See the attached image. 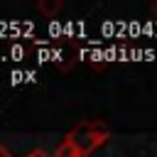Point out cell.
<instances>
[{
	"label": "cell",
	"instance_id": "6da1fadb",
	"mask_svg": "<svg viewBox=\"0 0 157 157\" xmlns=\"http://www.w3.org/2000/svg\"><path fill=\"white\" fill-rule=\"evenodd\" d=\"M105 140H108V128L105 125H98V123H81L74 130H69V135H66V142L74 145L76 152L83 155V157H88Z\"/></svg>",
	"mask_w": 157,
	"mask_h": 157
},
{
	"label": "cell",
	"instance_id": "7a4b0ae2",
	"mask_svg": "<svg viewBox=\"0 0 157 157\" xmlns=\"http://www.w3.org/2000/svg\"><path fill=\"white\" fill-rule=\"evenodd\" d=\"M61 0H39L37 2V10L44 15V17H49V20H54L59 12H61Z\"/></svg>",
	"mask_w": 157,
	"mask_h": 157
},
{
	"label": "cell",
	"instance_id": "3957f363",
	"mask_svg": "<svg viewBox=\"0 0 157 157\" xmlns=\"http://www.w3.org/2000/svg\"><path fill=\"white\" fill-rule=\"evenodd\" d=\"M56 157H78V152H76V147L74 145H69L66 140L56 147Z\"/></svg>",
	"mask_w": 157,
	"mask_h": 157
},
{
	"label": "cell",
	"instance_id": "277c9868",
	"mask_svg": "<svg viewBox=\"0 0 157 157\" xmlns=\"http://www.w3.org/2000/svg\"><path fill=\"white\" fill-rule=\"evenodd\" d=\"M137 34H142V25L137 20H130L128 22V39H135Z\"/></svg>",
	"mask_w": 157,
	"mask_h": 157
},
{
	"label": "cell",
	"instance_id": "5b68a950",
	"mask_svg": "<svg viewBox=\"0 0 157 157\" xmlns=\"http://www.w3.org/2000/svg\"><path fill=\"white\" fill-rule=\"evenodd\" d=\"M49 37H59V34H64V25L61 22H56V20H49Z\"/></svg>",
	"mask_w": 157,
	"mask_h": 157
},
{
	"label": "cell",
	"instance_id": "8992f818",
	"mask_svg": "<svg viewBox=\"0 0 157 157\" xmlns=\"http://www.w3.org/2000/svg\"><path fill=\"white\" fill-rule=\"evenodd\" d=\"M10 59H12V61H22V59H25V49H22L20 44H12V47H10Z\"/></svg>",
	"mask_w": 157,
	"mask_h": 157
},
{
	"label": "cell",
	"instance_id": "52a82bcc",
	"mask_svg": "<svg viewBox=\"0 0 157 157\" xmlns=\"http://www.w3.org/2000/svg\"><path fill=\"white\" fill-rule=\"evenodd\" d=\"M101 32H103L105 37H110V34H115V32H118V27H115V22H113V20H105V22L101 25Z\"/></svg>",
	"mask_w": 157,
	"mask_h": 157
},
{
	"label": "cell",
	"instance_id": "ba28073f",
	"mask_svg": "<svg viewBox=\"0 0 157 157\" xmlns=\"http://www.w3.org/2000/svg\"><path fill=\"white\" fill-rule=\"evenodd\" d=\"M37 61H39V64H44V61H52V52H49L47 47H42V49L37 52Z\"/></svg>",
	"mask_w": 157,
	"mask_h": 157
},
{
	"label": "cell",
	"instance_id": "9c48e42d",
	"mask_svg": "<svg viewBox=\"0 0 157 157\" xmlns=\"http://www.w3.org/2000/svg\"><path fill=\"white\" fill-rule=\"evenodd\" d=\"M22 81H25V71L15 69V71L10 74V83H12V86H17V83H22Z\"/></svg>",
	"mask_w": 157,
	"mask_h": 157
},
{
	"label": "cell",
	"instance_id": "30bf717a",
	"mask_svg": "<svg viewBox=\"0 0 157 157\" xmlns=\"http://www.w3.org/2000/svg\"><path fill=\"white\" fill-rule=\"evenodd\" d=\"M91 59H93V61H103V59H108V54H105L103 49H93V52H91Z\"/></svg>",
	"mask_w": 157,
	"mask_h": 157
},
{
	"label": "cell",
	"instance_id": "8fae6325",
	"mask_svg": "<svg viewBox=\"0 0 157 157\" xmlns=\"http://www.w3.org/2000/svg\"><path fill=\"white\" fill-rule=\"evenodd\" d=\"M74 29H76V22H66V25H64V34H69V37H71V34H74Z\"/></svg>",
	"mask_w": 157,
	"mask_h": 157
},
{
	"label": "cell",
	"instance_id": "7c38bea8",
	"mask_svg": "<svg viewBox=\"0 0 157 157\" xmlns=\"http://www.w3.org/2000/svg\"><path fill=\"white\" fill-rule=\"evenodd\" d=\"M25 81L34 83V81H37V74H34V71H25Z\"/></svg>",
	"mask_w": 157,
	"mask_h": 157
},
{
	"label": "cell",
	"instance_id": "4fadbf2b",
	"mask_svg": "<svg viewBox=\"0 0 157 157\" xmlns=\"http://www.w3.org/2000/svg\"><path fill=\"white\" fill-rule=\"evenodd\" d=\"M27 157H47V152H42V150H32Z\"/></svg>",
	"mask_w": 157,
	"mask_h": 157
},
{
	"label": "cell",
	"instance_id": "5bb4252c",
	"mask_svg": "<svg viewBox=\"0 0 157 157\" xmlns=\"http://www.w3.org/2000/svg\"><path fill=\"white\" fill-rule=\"evenodd\" d=\"M0 157H12V152H10L5 145H0Z\"/></svg>",
	"mask_w": 157,
	"mask_h": 157
},
{
	"label": "cell",
	"instance_id": "9a60e30c",
	"mask_svg": "<svg viewBox=\"0 0 157 157\" xmlns=\"http://www.w3.org/2000/svg\"><path fill=\"white\" fill-rule=\"evenodd\" d=\"M142 32H145V34H152V22H145V25H142Z\"/></svg>",
	"mask_w": 157,
	"mask_h": 157
},
{
	"label": "cell",
	"instance_id": "2e32d148",
	"mask_svg": "<svg viewBox=\"0 0 157 157\" xmlns=\"http://www.w3.org/2000/svg\"><path fill=\"white\" fill-rule=\"evenodd\" d=\"M61 59V52H56V49H52V61H59Z\"/></svg>",
	"mask_w": 157,
	"mask_h": 157
},
{
	"label": "cell",
	"instance_id": "e0dca14e",
	"mask_svg": "<svg viewBox=\"0 0 157 157\" xmlns=\"http://www.w3.org/2000/svg\"><path fill=\"white\" fill-rule=\"evenodd\" d=\"M152 56H155V52H152V49H145V61H147V59H152Z\"/></svg>",
	"mask_w": 157,
	"mask_h": 157
},
{
	"label": "cell",
	"instance_id": "ac0fdd59",
	"mask_svg": "<svg viewBox=\"0 0 157 157\" xmlns=\"http://www.w3.org/2000/svg\"><path fill=\"white\" fill-rule=\"evenodd\" d=\"M78 157H83V155H78Z\"/></svg>",
	"mask_w": 157,
	"mask_h": 157
}]
</instances>
